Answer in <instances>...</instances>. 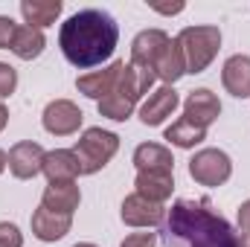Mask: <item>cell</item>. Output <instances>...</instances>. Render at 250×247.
<instances>
[{
  "mask_svg": "<svg viewBox=\"0 0 250 247\" xmlns=\"http://www.w3.org/2000/svg\"><path fill=\"white\" fill-rule=\"evenodd\" d=\"M117 148H120V137H117L114 131L87 128V131L79 137L73 154L79 157L82 175H96L99 169H105V166L111 163V157L117 154Z\"/></svg>",
  "mask_w": 250,
  "mask_h": 247,
  "instance_id": "cell-4",
  "label": "cell"
},
{
  "mask_svg": "<svg viewBox=\"0 0 250 247\" xmlns=\"http://www.w3.org/2000/svg\"><path fill=\"white\" fill-rule=\"evenodd\" d=\"M169 44V35L163 29H143L134 41H131V64L134 67H143V70H151L154 59L160 56V50Z\"/></svg>",
  "mask_w": 250,
  "mask_h": 247,
  "instance_id": "cell-13",
  "label": "cell"
},
{
  "mask_svg": "<svg viewBox=\"0 0 250 247\" xmlns=\"http://www.w3.org/2000/svg\"><path fill=\"white\" fill-rule=\"evenodd\" d=\"M15 21L12 18H0V50H9L12 44V35H15Z\"/></svg>",
  "mask_w": 250,
  "mask_h": 247,
  "instance_id": "cell-27",
  "label": "cell"
},
{
  "mask_svg": "<svg viewBox=\"0 0 250 247\" xmlns=\"http://www.w3.org/2000/svg\"><path fill=\"white\" fill-rule=\"evenodd\" d=\"M15 87H18V73H15V67H9V64L0 62V99L12 96Z\"/></svg>",
  "mask_w": 250,
  "mask_h": 247,
  "instance_id": "cell-24",
  "label": "cell"
},
{
  "mask_svg": "<svg viewBox=\"0 0 250 247\" xmlns=\"http://www.w3.org/2000/svg\"><path fill=\"white\" fill-rule=\"evenodd\" d=\"M134 186H137V195L157 201V204H166L172 198L175 178H172V172H137Z\"/></svg>",
  "mask_w": 250,
  "mask_h": 247,
  "instance_id": "cell-19",
  "label": "cell"
},
{
  "mask_svg": "<svg viewBox=\"0 0 250 247\" xmlns=\"http://www.w3.org/2000/svg\"><path fill=\"white\" fill-rule=\"evenodd\" d=\"M178 44L187 59V73L195 76V73H204L218 56L221 32H218V26H187V29H181Z\"/></svg>",
  "mask_w": 250,
  "mask_h": 247,
  "instance_id": "cell-5",
  "label": "cell"
},
{
  "mask_svg": "<svg viewBox=\"0 0 250 247\" xmlns=\"http://www.w3.org/2000/svg\"><path fill=\"white\" fill-rule=\"evenodd\" d=\"M157 12H163V15H175V12H181L184 9V3H175V6H154Z\"/></svg>",
  "mask_w": 250,
  "mask_h": 247,
  "instance_id": "cell-29",
  "label": "cell"
},
{
  "mask_svg": "<svg viewBox=\"0 0 250 247\" xmlns=\"http://www.w3.org/2000/svg\"><path fill=\"white\" fill-rule=\"evenodd\" d=\"M82 120H84V114H82L79 105L70 102V99H56V102H50V105L44 108V117H41L44 128H47L50 134H56V137H70V134H76V131L82 128Z\"/></svg>",
  "mask_w": 250,
  "mask_h": 247,
  "instance_id": "cell-8",
  "label": "cell"
},
{
  "mask_svg": "<svg viewBox=\"0 0 250 247\" xmlns=\"http://www.w3.org/2000/svg\"><path fill=\"white\" fill-rule=\"evenodd\" d=\"M154 79H160L166 87H172L181 76H187V59H184V50L178 44V38H169V44L160 50V56L154 59V67H151Z\"/></svg>",
  "mask_w": 250,
  "mask_h": 247,
  "instance_id": "cell-12",
  "label": "cell"
},
{
  "mask_svg": "<svg viewBox=\"0 0 250 247\" xmlns=\"http://www.w3.org/2000/svg\"><path fill=\"white\" fill-rule=\"evenodd\" d=\"M239 230H242L245 236H250V198L239 206Z\"/></svg>",
  "mask_w": 250,
  "mask_h": 247,
  "instance_id": "cell-28",
  "label": "cell"
},
{
  "mask_svg": "<svg viewBox=\"0 0 250 247\" xmlns=\"http://www.w3.org/2000/svg\"><path fill=\"white\" fill-rule=\"evenodd\" d=\"M44 175L50 178V184H59V181H76L82 175L79 169V157L67 148H56V151H47L44 157Z\"/></svg>",
  "mask_w": 250,
  "mask_h": 247,
  "instance_id": "cell-21",
  "label": "cell"
},
{
  "mask_svg": "<svg viewBox=\"0 0 250 247\" xmlns=\"http://www.w3.org/2000/svg\"><path fill=\"white\" fill-rule=\"evenodd\" d=\"M73 247H96V245H90V242H82V245H73Z\"/></svg>",
  "mask_w": 250,
  "mask_h": 247,
  "instance_id": "cell-33",
  "label": "cell"
},
{
  "mask_svg": "<svg viewBox=\"0 0 250 247\" xmlns=\"http://www.w3.org/2000/svg\"><path fill=\"white\" fill-rule=\"evenodd\" d=\"M221 82L230 96L250 99V56H230L221 70Z\"/></svg>",
  "mask_w": 250,
  "mask_h": 247,
  "instance_id": "cell-16",
  "label": "cell"
},
{
  "mask_svg": "<svg viewBox=\"0 0 250 247\" xmlns=\"http://www.w3.org/2000/svg\"><path fill=\"white\" fill-rule=\"evenodd\" d=\"M6 166H9V154L0 148V175H3V169H6Z\"/></svg>",
  "mask_w": 250,
  "mask_h": 247,
  "instance_id": "cell-31",
  "label": "cell"
},
{
  "mask_svg": "<svg viewBox=\"0 0 250 247\" xmlns=\"http://www.w3.org/2000/svg\"><path fill=\"white\" fill-rule=\"evenodd\" d=\"M120 247H157V236L154 233H131V236H125Z\"/></svg>",
  "mask_w": 250,
  "mask_h": 247,
  "instance_id": "cell-26",
  "label": "cell"
},
{
  "mask_svg": "<svg viewBox=\"0 0 250 247\" xmlns=\"http://www.w3.org/2000/svg\"><path fill=\"white\" fill-rule=\"evenodd\" d=\"M117 41H120L117 21L102 9H82L70 15L59 32V47L64 59L79 70L108 62L117 50Z\"/></svg>",
  "mask_w": 250,
  "mask_h": 247,
  "instance_id": "cell-1",
  "label": "cell"
},
{
  "mask_svg": "<svg viewBox=\"0 0 250 247\" xmlns=\"http://www.w3.org/2000/svg\"><path fill=\"white\" fill-rule=\"evenodd\" d=\"M44 157L47 151L32 143V140H23V143H15L9 148V172L18 178V181H29L35 178L38 172H44Z\"/></svg>",
  "mask_w": 250,
  "mask_h": 247,
  "instance_id": "cell-9",
  "label": "cell"
},
{
  "mask_svg": "<svg viewBox=\"0 0 250 247\" xmlns=\"http://www.w3.org/2000/svg\"><path fill=\"white\" fill-rule=\"evenodd\" d=\"M125 62H114L111 67H105V70H93V73H84V76H79V82H76V87H79V93H84L87 99H96V102H102L105 96H111V90H114V84H117V79H120V70H123Z\"/></svg>",
  "mask_w": 250,
  "mask_h": 247,
  "instance_id": "cell-14",
  "label": "cell"
},
{
  "mask_svg": "<svg viewBox=\"0 0 250 247\" xmlns=\"http://www.w3.org/2000/svg\"><path fill=\"white\" fill-rule=\"evenodd\" d=\"M166 140H169L172 145H178V148H195L198 143L207 140V131L198 128V125H192L187 117H181L178 123H172L166 128Z\"/></svg>",
  "mask_w": 250,
  "mask_h": 247,
  "instance_id": "cell-23",
  "label": "cell"
},
{
  "mask_svg": "<svg viewBox=\"0 0 250 247\" xmlns=\"http://www.w3.org/2000/svg\"><path fill=\"white\" fill-rule=\"evenodd\" d=\"M218 114H221V102H218V96H215L212 90H207V87L192 90L187 96V102H184V117H187L192 125L204 128V131L218 120Z\"/></svg>",
  "mask_w": 250,
  "mask_h": 247,
  "instance_id": "cell-10",
  "label": "cell"
},
{
  "mask_svg": "<svg viewBox=\"0 0 250 247\" xmlns=\"http://www.w3.org/2000/svg\"><path fill=\"white\" fill-rule=\"evenodd\" d=\"M6 123H9V111L3 108V102H0V131L6 128Z\"/></svg>",
  "mask_w": 250,
  "mask_h": 247,
  "instance_id": "cell-30",
  "label": "cell"
},
{
  "mask_svg": "<svg viewBox=\"0 0 250 247\" xmlns=\"http://www.w3.org/2000/svg\"><path fill=\"white\" fill-rule=\"evenodd\" d=\"M236 247H250V236H245V233H242V236H239V245Z\"/></svg>",
  "mask_w": 250,
  "mask_h": 247,
  "instance_id": "cell-32",
  "label": "cell"
},
{
  "mask_svg": "<svg viewBox=\"0 0 250 247\" xmlns=\"http://www.w3.org/2000/svg\"><path fill=\"white\" fill-rule=\"evenodd\" d=\"M79 201H82V192L76 181H59V184H50L41 195V206L53 209V212H64V215H73L79 209Z\"/></svg>",
  "mask_w": 250,
  "mask_h": 247,
  "instance_id": "cell-17",
  "label": "cell"
},
{
  "mask_svg": "<svg viewBox=\"0 0 250 247\" xmlns=\"http://www.w3.org/2000/svg\"><path fill=\"white\" fill-rule=\"evenodd\" d=\"M70 227H73V215L53 212L47 206H38L32 212V233L41 242H59V239H64L70 233Z\"/></svg>",
  "mask_w": 250,
  "mask_h": 247,
  "instance_id": "cell-15",
  "label": "cell"
},
{
  "mask_svg": "<svg viewBox=\"0 0 250 247\" xmlns=\"http://www.w3.org/2000/svg\"><path fill=\"white\" fill-rule=\"evenodd\" d=\"M62 9H64L62 0H23L21 3V15H23L26 26H35V29L56 23Z\"/></svg>",
  "mask_w": 250,
  "mask_h": 247,
  "instance_id": "cell-22",
  "label": "cell"
},
{
  "mask_svg": "<svg viewBox=\"0 0 250 247\" xmlns=\"http://www.w3.org/2000/svg\"><path fill=\"white\" fill-rule=\"evenodd\" d=\"M166 245L169 247H236L239 233L227 218L209 209L207 201L181 198L166 215Z\"/></svg>",
  "mask_w": 250,
  "mask_h": 247,
  "instance_id": "cell-2",
  "label": "cell"
},
{
  "mask_svg": "<svg viewBox=\"0 0 250 247\" xmlns=\"http://www.w3.org/2000/svg\"><path fill=\"white\" fill-rule=\"evenodd\" d=\"M0 247H23V233L15 224L0 221Z\"/></svg>",
  "mask_w": 250,
  "mask_h": 247,
  "instance_id": "cell-25",
  "label": "cell"
},
{
  "mask_svg": "<svg viewBox=\"0 0 250 247\" xmlns=\"http://www.w3.org/2000/svg\"><path fill=\"white\" fill-rule=\"evenodd\" d=\"M120 218H123L128 227H157V224L166 221V206L134 192V195H128L123 201Z\"/></svg>",
  "mask_w": 250,
  "mask_h": 247,
  "instance_id": "cell-7",
  "label": "cell"
},
{
  "mask_svg": "<svg viewBox=\"0 0 250 247\" xmlns=\"http://www.w3.org/2000/svg\"><path fill=\"white\" fill-rule=\"evenodd\" d=\"M233 175V160L221 148H201L189 160V178L201 186H221Z\"/></svg>",
  "mask_w": 250,
  "mask_h": 247,
  "instance_id": "cell-6",
  "label": "cell"
},
{
  "mask_svg": "<svg viewBox=\"0 0 250 247\" xmlns=\"http://www.w3.org/2000/svg\"><path fill=\"white\" fill-rule=\"evenodd\" d=\"M151 84H154V73H151V70L134 67L131 62L123 64L120 79H117L111 96H105V99L99 102V114L108 117V120H114V123H125V120L131 117L134 105L151 90Z\"/></svg>",
  "mask_w": 250,
  "mask_h": 247,
  "instance_id": "cell-3",
  "label": "cell"
},
{
  "mask_svg": "<svg viewBox=\"0 0 250 247\" xmlns=\"http://www.w3.org/2000/svg\"><path fill=\"white\" fill-rule=\"evenodd\" d=\"M178 105H181V99H178L175 87L163 84V87H157V90L148 93V99L140 108V120H143V125H160L178 111Z\"/></svg>",
  "mask_w": 250,
  "mask_h": 247,
  "instance_id": "cell-11",
  "label": "cell"
},
{
  "mask_svg": "<svg viewBox=\"0 0 250 247\" xmlns=\"http://www.w3.org/2000/svg\"><path fill=\"white\" fill-rule=\"evenodd\" d=\"M44 47H47V38H44L41 29L26 26V23H18V26H15V35H12L9 50H12L18 59L32 62V59H38V56L44 53Z\"/></svg>",
  "mask_w": 250,
  "mask_h": 247,
  "instance_id": "cell-20",
  "label": "cell"
},
{
  "mask_svg": "<svg viewBox=\"0 0 250 247\" xmlns=\"http://www.w3.org/2000/svg\"><path fill=\"white\" fill-rule=\"evenodd\" d=\"M137 172H175V157L160 143H143L134 148Z\"/></svg>",
  "mask_w": 250,
  "mask_h": 247,
  "instance_id": "cell-18",
  "label": "cell"
}]
</instances>
